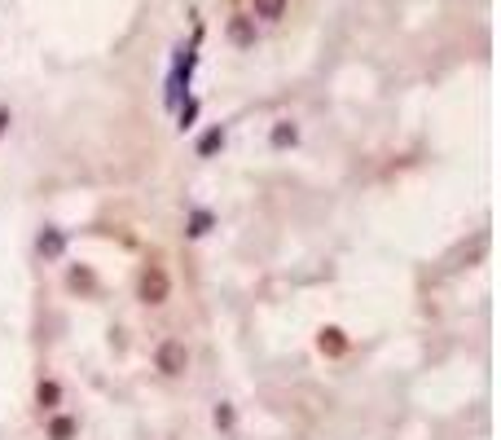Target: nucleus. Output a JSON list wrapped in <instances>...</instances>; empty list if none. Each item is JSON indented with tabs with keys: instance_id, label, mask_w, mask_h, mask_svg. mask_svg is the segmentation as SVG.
Wrapping results in <instances>:
<instances>
[{
	"instance_id": "1",
	"label": "nucleus",
	"mask_w": 501,
	"mask_h": 440,
	"mask_svg": "<svg viewBox=\"0 0 501 440\" xmlns=\"http://www.w3.org/2000/svg\"><path fill=\"white\" fill-rule=\"evenodd\" d=\"M198 304L141 225L62 234L36 278V401L53 440H185L198 401Z\"/></svg>"
}]
</instances>
